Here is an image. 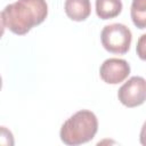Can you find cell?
Returning <instances> with one entry per match:
<instances>
[{
    "instance_id": "9c48e42d",
    "label": "cell",
    "mask_w": 146,
    "mask_h": 146,
    "mask_svg": "<svg viewBox=\"0 0 146 146\" xmlns=\"http://www.w3.org/2000/svg\"><path fill=\"white\" fill-rule=\"evenodd\" d=\"M15 144L11 131L6 127H0V145L13 146Z\"/></svg>"
},
{
    "instance_id": "5b68a950",
    "label": "cell",
    "mask_w": 146,
    "mask_h": 146,
    "mask_svg": "<svg viewBox=\"0 0 146 146\" xmlns=\"http://www.w3.org/2000/svg\"><path fill=\"white\" fill-rule=\"evenodd\" d=\"M130 74V65L122 58H108L103 62L99 68L102 80L108 84H117L124 81Z\"/></svg>"
},
{
    "instance_id": "8fae6325",
    "label": "cell",
    "mask_w": 146,
    "mask_h": 146,
    "mask_svg": "<svg viewBox=\"0 0 146 146\" xmlns=\"http://www.w3.org/2000/svg\"><path fill=\"white\" fill-rule=\"evenodd\" d=\"M5 23H3V19H2V14L0 13V39L2 38L3 33H5Z\"/></svg>"
},
{
    "instance_id": "52a82bcc",
    "label": "cell",
    "mask_w": 146,
    "mask_h": 146,
    "mask_svg": "<svg viewBox=\"0 0 146 146\" xmlns=\"http://www.w3.org/2000/svg\"><path fill=\"white\" fill-rule=\"evenodd\" d=\"M121 0H96V14L102 19H111L122 11Z\"/></svg>"
},
{
    "instance_id": "30bf717a",
    "label": "cell",
    "mask_w": 146,
    "mask_h": 146,
    "mask_svg": "<svg viewBox=\"0 0 146 146\" xmlns=\"http://www.w3.org/2000/svg\"><path fill=\"white\" fill-rule=\"evenodd\" d=\"M145 39H146V34H143L137 43V54L139 55L140 59H143V60L146 58V56H145Z\"/></svg>"
},
{
    "instance_id": "7a4b0ae2",
    "label": "cell",
    "mask_w": 146,
    "mask_h": 146,
    "mask_svg": "<svg viewBox=\"0 0 146 146\" xmlns=\"http://www.w3.org/2000/svg\"><path fill=\"white\" fill-rule=\"evenodd\" d=\"M98 130V120L95 113L81 110L68 117L60 128V140L68 146H76L90 141Z\"/></svg>"
},
{
    "instance_id": "8992f818",
    "label": "cell",
    "mask_w": 146,
    "mask_h": 146,
    "mask_svg": "<svg viewBox=\"0 0 146 146\" xmlns=\"http://www.w3.org/2000/svg\"><path fill=\"white\" fill-rule=\"evenodd\" d=\"M64 9L68 18L75 22H81L89 17L91 5L89 0H66Z\"/></svg>"
},
{
    "instance_id": "ba28073f",
    "label": "cell",
    "mask_w": 146,
    "mask_h": 146,
    "mask_svg": "<svg viewBox=\"0 0 146 146\" xmlns=\"http://www.w3.org/2000/svg\"><path fill=\"white\" fill-rule=\"evenodd\" d=\"M130 14L136 27L144 30L146 27V0H132Z\"/></svg>"
},
{
    "instance_id": "3957f363",
    "label": "cell",
    "mask_w": 146,
    "mask_h": 146,
    "mask_svg": "<svg viewBox=\"0 0 146 146\" xmlns=\"http://www.w3.org/2000/svg\"><path fill=\"white\" fill-rule=\"evenodd\" d=\"M100 40L103 47L107 51L112 54L123 55L130 49L132 34L129 27L124 24L113 23L106 25L100 33Z\"/></svg>"
},
{
    "instance_id": "277c9868",
    "label": "cell",
    "mask_w": 146,
    "mask_h": 146,
    "mask_svg": "<svg viewBox=\"0 0 146 146\" xmlns=\"http://www.w3.org/2000/svg\"><path fill=\"white\" fill-rule=\"evenodd\" d=\"M119 100L127 107H137L146 98V81L143 76H131L117 91Z\"/></svg>"
},
{
    "instance_id": "6da1fadb",
    "label": "cell",
    "mask_w": 146,
    "mask_h": 146,
    "mask_svg": "<svg viewBox=\"0 0 146 146\" xmlns=\"http://www.w3.org/2000/svg\"><path fill=\"white\" fill-rule=\"evenodd\" d=\"M1 14L5 26L9 31L24 35L46 19L48 6L46 0H17L7 5Z\"/></svg>"
},
{
    "instance_id": "7c38bea8",
    "label": "cell",
    "mask_w": 146,
    "mask_h": 146,
    "mask_svg": "<svg viewBox=\"0 0 146 146\" xmlns=\"http://www.w3.org/2000/svg\"><path fill=\"white\" fill-rule=\"evenodd\" d=\"M1 88H2V79L0 76V90H1Z\"/></svg>"
}]
</instances>
